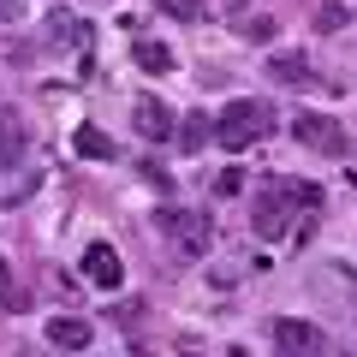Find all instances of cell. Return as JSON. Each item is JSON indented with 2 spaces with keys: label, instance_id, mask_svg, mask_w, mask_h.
Wrapping results in <instances>:
<instances>
[{
  "label": "cell",
  "instance_id": "obj_7",
  "mask_svg": "<svg viewBox=\"0 0 357 357\" xmlns=\"http://www.w3.org/2000/svg\"><path fill=\"white\" fill-rule=\"evenodd\" d=\"M131 126H137L149 143H167V137L178 131V126H173V107L155 102V96H137V102H131Z\"/></svg>",
  "mask_w": 357,
  "mask_h": 357
},
{
  "label": "cell",
  "instance_id": "obj_8",
  "mask_svg": "<svg viewBox=\"0 0 357 357\" xmlns=\"http://www.w3.org/2000/svg\"><path fill=\"white\" fill-rule=\"evenodd\" d=\"M24 143H30L24 114H18V107H0V167H18V161H24Z\"/></svg>",
  "mask_w": 357,
  "mask_h": 357
},
{
  "label": "cell",
  "instance_id": "obj_20",
  "mask_svg": "<svg viewBox=\"0 0 357 357\" xmlns=\"http://www.w3.org/2000/svg\"><path fill=\"white\" fill-rule=\"evenodd\" d=\"M18 13V0H0V18H13Z\"/></svg>",
  "mask_w": 357,
  "mask_h": 357
},
{
  "label": "cell",
  "instance_id": "obj_6",
  "mask_svg": "<svg viewBox=\"0 0 357 357\" xmlns=\"http://www.w3.org/2000/svg\"><path fill=\"white\" fill-rule=\"evenodd\" d=\"M84 274L102 286V292H119V286H126V262H119V250H114V244H102V238L84 250Z\"/></svg>",
  "mask_w": 357,
  "mask_h": 357
},
{
  "label": "cell",
  "instance_id": "obj_9",
  "mask_svg": "<svg viewBox=\"0 0 357 357\" xmlns=\"http://www.w3.org/2000/svg\"><path fill=\"white\" fill-rule=\"evenodd\" d=\"M48 345H60V351H84L89 340H96V328H89L84 316H48Z\"/></svg>",
  "mask_w": 357,
  "mask_h": 357
},
{
  "label": "cell",
  "instance_id": "obj_13",
  "mask_svg": "<svg viewBox=\"0 0 357 357\" xmlns=\"http://www.w3.org/2000/svg\"><path fill=\"white\" fill-rule=\"evenodd\" d=\"M208 137H215V119H208V114H185V126H178V143H185V149H203Z\"/></svg>",
  "mask_w": 357,
  "mask_h": 357
},
{
  "label": "cell",
  "instance_id": "obj_5",
  "mask_svg": "<svg viewBox=\"0 0 357 357\" xmlns=\"http://www.w3.org/2000/svg\"><path fill=\"white\" fill-rule=\"evenodd\" d=\"M274 345H280V351H292V357H310V351H328V333L316 328V321H298V316H280L274 321Z\"/></svg>",
  "mask_w": 357,
  "mask_h": 357
},
{
  "label": "cell",
  "instance_id": "obj_11",
  "mask_svg": "<svg viewBox=\"0 0 357 357\" xmlns=\"http://www.w3.org/2000/svg\"><path fill=\"white\" fill-rule=\"evenodd\" d=\"M131 60L143 66V72H173V48H167V42H131Z\"/></svg>",
  "mask_w": 357,
  "mask_h": 357
},
{
  "label": "cell",
  "instance_id": "obj_12",
  "mask_svg": "<svg viewBox=\"0 0 357 357\" xmlns=\"http://www.w3.org/2000/svg\"><path fill=\"white\" fill-rule=\"evenodd\" d=\"M72 149H77V155H89V161H107V155H114V137H107V131H96V126H77Z\"/></svg>",
  "mask_w": 357,
  "mask_h": 357
},
{
  "label": "cell",
  "instance_id": "obj_4",
  "mask_svg": "<svg viewBox=\"0 0 357 357\" xmlns=\"http://www.w3.org/2000/svg\"><path fill=\"white\" fill-rule=\"evenodd\" d=\"M292 137L316 155H345V126L328 114H292Z\"/></svg>",
  "mask_w": 357,
  "mask_h": 357
},
{
  "label": "cell",
  "instance_id": "obj_3",
  "mask_svg": "<svg viewBox=\"0 0 357 357\" xmlns=\"http://www.w3.org/2000/svg\"><path fill=\"white\" fill-rule=\"evenodd\" d=\"M161 232L178 244V256H203L208 238H215L208 215H197V208H167V215H161Z\"/></svg>",
  "mask_w": 357,
  "mask_h": 357
},
{
  "label": "cell",
  "instance_id": "obj_17",
  "mask_svg": "<svg viewBox=\"0 0 357 357\" xmlns=\"http://www.w3.org/2000/svg\"><path fill=\"white\" fill-rule=\"evenodd\" d=\"M244 36H250V42H268V36H274V18H262V13H256V18H244Z\"/></svg>",
  "mask_w": 357,
  "mask_h": 357
},
{
  "label": "cell",
  "instance_id": "obj_2",
  "mask_svg": "<svg viewBox=\"0 0 357 357\" xmlns=\"http://www.w3.org/2000/svg\"><path fill=\"white\" fill-rule=\"evenodd\" d=\"M268 131H274V107L268 102H256V96H238V102H227L215 114V143L220 149H250V143H262Z\"/></svg>",
  "mask_w": 357,
  "mask_h": 357
},
{
  "label": "cell",
  "instance_id": "obj_15",
  "mask_svg": "<svg viewBox=\"0 0 357 357\" xmlns=\"http://www.w3.org/2000/svg\"><path fill=\"white\" fill-rule=\"evenodd\" d=\"M345 18H351V13L333 6V0H328V6H316V30H328V36H333V30H345Z\"/></svg>",
  "mask_w": 357,
  "mask_h": 357
},
{
  "label": "cell",
  "instance_id": "obj_21",
  "mask_svg": "<svg viewBox=\"0 0 357 357\" xmlns=\"http://www.w3.org/2000/svg\"><path fill=\"white\" fill-rule=\"evenodd\" d=\"M351 197H357V173H351Z\"/></svg>",
  "mask_w": 357,
  "mask_h": 357
},
{
  "label": "cell",
  "instance_id": "obj_19",
  "mask_svg": "<svg viewBox=\"0 0 357 357\" xmlns=\"http://www.w3.org/2000/svg\"><path fill=\"white\" fill-rule=\"evenodd\" d=\"M238 185H244V173H238V167H227V173L215 178V191H220V197H232V191H238Z\"/></svg>",
  "mask_w": 357,
  "mask_h": 357
},
{
  "label": "cell",
  "instance_id": "obj_10",
  "mask_svg": "<svg viewBox=\"0 0 357 357\" xmlns=\"http://www.w3.org/2000/svg\"><path fill=\"white\" fill-rule=\"evenodd\" d=\"M268 77L286 84V89H310V84H316V72H310L304 54H274V60H268Z\"/></svg>",
  "mask_w": 357,
  "mask_h": 357
},
{
  "label": "cell",
  "instance_id": "obj_18",
  "mask_svg": "<svg viewBox=\"0 0 357 357\" xmlns=\"http://www.w3.org/2000/svg\"><path fill=\"white\" fill-rule=\"evenodd\" d=\"M48 24H54V36H60V42H77V18L72 13H54Z\"/></svg>",
  "mask_w": 357,
  "mask_h": 357
},
{
  "label": "cell",
  "instance_id": "obj_14",
  "mask_svg": "<svg viewBox=\"0 0 357 357\" xmlns=\"http://www.w3.org/2000/svg\"><path fill=\"white\" fill-rule=\"evenodd\" d=\"M161 18H178V24H197V18H203V0H161Z\"/></svg>",
  "mask_w": 357,
  "mask_h": 357
},
{
  "label": "cell",
  "instance_id": "obj_1",
  "mask_svg": "<svg viewBox=\"0 0 357 357\" xmlns=\"http://www.w3.org/2000/svg\"><path fill=\"white\" fill-rule=\"evenodd\" d=\"M292 203H298V208H321V191H316V185H292V178L262 185V191H256V203H250L256 238H280L286 220H292Z\"/></svg>",
  "mask_w": 357,
  "mask_h": 357
},
{
  "label": "cell",
  "instance_id": "obj_16",
  "mask_svg": "<svg viewBox=\"0 0 357 357\" xmlns=\"http://www.w3.org/2000/svg\"><path fill=\"white\" fill-rule=\"evenodd\" d=\"M18 310V292H13V268L0 262V316H13Z\"/></svg>",
  "mask_w": 357,
  "mask_h": 357
}]
</instances>
